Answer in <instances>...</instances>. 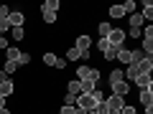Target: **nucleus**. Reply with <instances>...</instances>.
Returning a JSON list of instances; mask_svg holds the SVG:
<instances>
[{
	"label": "nucleus",
	"mask_w": 153,
	"mask_h": 114,
	"mask_svg": "<svg viewBox=\"0 0 153 114\" xmlns=\"http://www.w3.org/2000/svg\"><path fill=\"white\" fill-rule=\"evenodd\" d=\"M100 79H102L100 69H92L87 64L76 69V81H82V84H100Z\"/></svg>",
	"instance_id": "obj_1"
},
{
	"label": "nucleus",
	"mask_w": 153,
	"mask_h": 114,
	"mask_svg": "<svg viewBox=\"0 0 153 114\" xmlns=\"http://www.w3.org/2000/svg\"><path fill=\"white\" fill-rule=\"evenodd\" d=\"M74 104H76L79 109H84V112H94L100 102H97V99L92 96V94H79V96L74 99Z\"/></svg>",
	"instance_id": "obj_2"
},
{
	"label": "nucleus",
	"mask_w": 153,
	"mask_h": 114,
	"mask_svg": "<svg viewBox=\"0 0 153 114\" xmlns=\"http://www.w3.org/2000/svg\"><path fill=\"white\" fill-rule=\"evenodd\" d=\"M125 38H128V33L123 31V28H112V31L107 33V43L115 46V48H123V46H125Z\"/></svg>",
	"instance_id": "obj_3"
},
{
	"label": "nucleus",
	"mask_w": 153,
	"mask_h": 114,
	"mask_svg": "<svg viewBox=\"0 0 153 114\" xmlns=\"http://www.w3.org/2000/svg\"><path fill=\"white\" fill-rule=\"evenodd\" d=\"M97 48L102 51V58H105V61H115V53H117V48H115V46H110V43H107V38H100V43H97Z\"/></svg>",
	"instance_id": "obj_4"
},
{
	"label": "nucleus",
	"mask_w": 153,
	"mask_h": 114,
	"mask_svg": "<svg viewBox=\"0 0 153 114\" xmlns=\"http://www.w3.org/2000/svg\"><path fill=\"white\" fill-rule=\"evenodd\" d=\"M105 107L110 109V114H112V112H123V107H125V99H123V96H115V94H110V96L105 99Z\"/></svg>",
	"instance_id": "obj_5"
},
{
	"label": "nucleus",
	"mask_w": 153,
	"mask_h": 114,
	"mask_svg": "<svg viewBox=\"0 0 153 114\" xmlns=\"http://www.w3.org/2000/svg\"><path fill=\"white\" fill-rule=\"evenodd\" d=\"M23 23H26V15H23L21 10H10V15H8V26H10V28H23Z\"/></svg>",
	"instance_id": "obj_6"
},
{
	"label": "nucleus",
	"mask_w": 153,
	"mask_h": 114,
	"mask_svg": "<svg viewBox=\"0 0 153 114\" xmlns=\"http://www.w3.org/2000/svg\"><path fill=\"white\" fill-rule=\"evenodd\" d=\"M110 89H112V94H115V96H123V99H125V96H128V91H130V84H128L125 79H123V81L112 84Z\"/></svg>",
	"instance_id": "obj_7"
},
{
	"label": "nucleus",
	"mask_w": 153,
	"mask_h": 114,
	"mask_svg": "<svg viewBox=\"0 0 153 114\" xmlns=\"http://www.w3.org/2000/svg\"><path fill=\"white\" fill-rule=\"evenodd\" d=\"M133 81H135L138 89H151V86H153V76H151V74H138Z\"/></svg>",
	"instance_id": "obj_8"
},
{
	"label": "nucleus",
	"mask_w": 153,
	"mask_h": 114,
	"mask_svg": "<svg viewBox=\"0 0 153 114\" xmlns=\"http://www.w3.org/2000/svg\"><path fill=\"white\" fill-rule=\"evenodd\" d=\"M89 46H92V38L87 36V33H82V36H76V41H74V48H79L84 53V51H89Z\"/></svg>",
	"instance_id": "obj_9"
},
{
	"label": "nucleus",
	"mask_w": 153,
	"mask_h": 114,
	"mask_svg": "<svg viewBox=\"0 0 153 114\" xmlns=\"http://www.w3.org/2000/svg\"><path fill=\"white\" fill-rule=\"evenodd\" d=\"M140 104H143V109L153 107V89H140Z\"/></svg>",
	"instance_id": "obj_10"
},
{
	"label": "nucleus",
	"mask_w": 153,
	"mask_h": 114,
	"mask_svg": "<svg viewBox=\"0 0 153 114\" xmlns=\"http://www.w3.org/2000/svg\"><path fill=\"white\" fill-rule=\"evenodd\" d=\"M13 91H16V84L10 81V79H5V81L0 84V96L5 99V96H13Z\"/></svg>",
	"instance_id": "obj_11"
},
{
	"label": "nucleus",
	"mask_w": 153,
	"mask_h": 114,
	"mask_svg": "<svg viewBox=\"0 0 153 114\" xmlns=\"http://www.w3.org/2000/svg\"><path fill=\"white\" fill-rule=\"evenodd\" d=\"M66 94H71V96H79V94H82V81H76V79L66 81Z\"/></svg>",
	"instance_id": "obj_12"
},
{
	"label": "nucleus",
	"mask_w": 153,
	"mask_h": 114,
	"mask_svg": "<svg viewBox=\"0 0 153 114\" xmlns=\"http://www.w3.org/2000/svg\"><path fill=\"white\" fill-rule=\"evenodd\" d=\"M115 61H120L123 69H125V66H130V51H128V48H117V53H115Z\"/></svg>",
	"instance_id": "obj_13"
},
{
	"label": "nucleus",
	"mask_w": 153,
	"mask_h": 114,
	"mask_svg": "<svg viewBox=\"0 0 153 114\" xmlns=\"http://www.w3.org/2000/svg\"><path fill=\"white\" fill-rule=\"evenodd\" d=\"M107 15L115 18V20H117V18H125V8H123V3H120V5H110L107 8Z\"/></svg>",
	"instance_id": "obj_14"
},
{
	"label": "nucleus",
	"mask_w": 153,
	"mask_h": 114,
	"mask_svg": "<svg viewBox=\"0 0 153 114\" xmlns=\"http://www.w3.org/2000/svg\"><path fill=\"white\" fill-rule=\"evenodd\" d=\"M143 13H140V15H143V20H146V23H151V18H153V3H151V0H146V3H143Z\"/></svg>",
	"instance_id": "obj_15"
},
{
	"label": "nucleus",
	"mask_w": 153,
	"mask_h": 114,
	"mask_svg": "<svg viewBox=\"0 0 153 114\" xmlns=\"http://www.w3.org/2000/svg\"><path fill=\"white\" fill-rule=\"evenodd\" d=\"M5 56H8V61L18 64V58H21V48H16V46H8V48H5Z\"/></svg>",
	"instance_id": "obj_16"
},
{
	"label": "nucleus",
	"mask_w": 153,
	"mask_h": 114,
	"mask_svg": "<svg viewBox=\"0 0 153 114\" xmlns=\"http://www.w3.org/2000/svg\"><path fill=\"white\" fill-rule=\"evenodd\" d=\"M153 71V58H143L138 64V74H151Z\"/></svg>",
	"instance_id": "obj_17"
},
{
	"label": "nucleus",
	"mask_w": 153,
	"mask_h": 114,
	"mask_svg": "<svg viewBox=\"0 0 153 114\" xmlns=\"http://www.w3.org/2000/svg\"><path fill=\"white\" fill-rule=\"evenodd\" d=\"M59 10V0H46L41 5V13H56Z\"/></svg>",
	"instance_id": "obj_18"
},
{
	"label": "nucleus",
	"mask_w": 153,
	"mask_h": 114,
	"mask_svg": "<svg viewBox=\"0 0 153 114\" xmlns=\"http://www.w3.org/2000/svg\"><path fill=\"white\" fill-rule=\"evenodd\" d=\"M59 114H87V112H84V109H79L76 104H71V107H64V104H61Z\"/></svg>",
	"instance_id": "obj_19"
},
{
	"label": "nucleus",
	"mask_w": 153,
	"mask_h": 114,
	"mask_svg": "<svg viewBox=\"0 0 153 114\" xmlns=\"http://www.w3.org/2000/svg\"><path fill=\"white\" fill-rule=\"evenodd\" d=\"M41 61H44V66H56V61H59V56H54L51 51H46V53L41 56Z\"/></svg>",
	"instance_id": "obj_20"
},
{
	"label": "nucleus",
	"mask_w": 153,
	"mask_h": 114,
	"mask_svg": "<svg viewBox=\"0 0 153 114\" xmlns=\"http://www.w3.org/2000/svg\"><path fill=\"white\" fill-rule=\"evenodd\" d=\"M123 79H125V76H123V69H112L110 71V86L117 84V81H123Z\"/></svg>",
	"instance_id": "obj_21"
},
{
	"label": "nucleus",
	"mask_w": 153,
	"mask_h": 114,
	"mask_svg": "<svg viewBox=\"0 0 153 114\" xmlns=\"http://www.w3.org/2000/svg\"><path fill=\"white\" fill-rule=\"evenodd\" d=\"M143 23H146V20H143L140 13H133V15H130V28H143Z\"/></svg>",
	"instance_id": "obj_22"
},
{
	"label": "nucleus",
	"mask_w": 153,
	"mask_h": 114,
	"mask_svg": "<svg viewBox=\"0 0 153 114\" xmlns=\"http://www.w3.org/2000/svg\"><path fill=\"white\" fill-rule=\"evenodd\" d=\"M79 58H82L79 48H66V61H79Z\"/></svg>",
	"instance_id": "obj_23"
},
{
	"label": "nucleus",
	"mask_w": 153,
	"mask_h": 114,
	"mask_svg": "<svg viewBox=\"0 0 153 114\" xmlns=\"http://www.w3.org/2000/svg\"><path fill=\"white\" fill-rule=\"evenodd\" d=\"M10 38L13 41H23V38H26V31H23V28H10Z\"/></svg>",
	"instance_id": "obj_24"
},
{
	"label": "nucleus",
	"mask_w": 153,
	"mask_h": 114,
	"mask_svg": "<svg viewBox=\"0 0 153 114\" xmlns=\"http://www.w3.org/2000/svg\"><path fill=\"white\" fill-rule=\"evenodd\" d=\"M97 31H100V36H102V38H107V33L112 31V26H110V23H100Z\"/></svg>",
	"instance_id": "obj_25"
},
{
	"label": "nucleus",
	"mask_w": 153,
	"mask_h": 114,
	"mask_svg": "<svg viewBox=\"0 0 153 114\" xmlns=\"http://www.w3.org/2000/svg\"><path fill=\"white\" fill-rule=\"evenodd\" d=\"M3 71H5V76L16 74V71H18V64H13V61H5V69H3Z\"/></svg>",
	"instance_id": "obj_26"
},
{
	"label": "nucleus",
	"mask_w": 153,
	"mask_h": 114,
	"mask_svg": "<svg viewBox=\"0 0 153 114\" xmlns=\"http://www.w3.org/2000/svg\"><path fill=\"white\" fill-rule=\"evenodd\" d=\"M123 8H125V15H128V13H130V15H133V13H135V0H128V3H123Z\"/></svg>",
	"instance_id": "obj_27"
},
{
	"label": "nucleus",
	"mask_w": 153,
	"mask_h": 114,
	"mask_svg": "<svg viewBox=\"0 0 153 114\" xmlns=\"http://www.w3.org/2000/svg\"><path fill=\"white\" fill-rule=\"evenodd\" d=\"M41 15H44V23H49V26L56 23V13H41Z\"/></svg>",
	"instance_id": "obj_28"
},
{
	"label": "nucleus",
	"mask_w": 153,
	"mask_h": 114,
	"mask_svg": "<svg viewBox=\"0 0 153 114\" xmlns=\"http://www.w3.org/2000/svg\"><path fill=\"white\" fill-rule=\"evenodd\" d=\"M31 64V53H23L21 51V58H18V66H28Z\"/></svg>",
	"instance_id": "obj_29"
},
{
	"label": "nucleus",
	"mask_w": 153,
	"mask_h": 114,
	"mask_svg": "<svg viewBox=\"0 0 153 114\" xmlns=\"http://www.w3.org/2000/svg\"><path fill=\"white\" fill-rule=\"evenodd\" d=\"M120 114H138L135 112V107H130V104H125V107H123V112Z\"/></svg>",
	"instance_id": "obj_30"
},
{
	"label": "nucleus",
	"mask_w": 153,
	"mask_h": 114,
	"mask_svg": "<svg viewBox=\"0 0 153 114\" xmlns=\"http://www.w3.org/2000/svg\"><path fill=\"white\" fill-rule=\"evenodd\" d=\"M128 33H130V38H140V36H143V33H140V28H130Z\"/></svg>",
	"instance_id": "obj_31"
},
{
	"label": "nucleus",
	"mask_w": 153,
	"mask_h": 114,
	"mask_svg": "<svg viewBox=\"0 0 153 114\" xmlns=\"http://www.w3.org/2000/svg\"><path fill=\"white\" fill-rule=\"evenodd\" d=\"M54 69H56V71H61V69H66V61H64V58H59V61H56V66H54Z\"/></svg>",
	"instance_id": "obj_32"
},
{
	"label": "nucleus",
	"mask_w": 153,
	"mask_h": 114,
	"mask_svg": "<svg viewBox=\"0 0 153 114\" xmlns=\"http://www.w3.org/2000/svg\"><path fill=\"white\" fill-rule=\"evenodd\" d=\"M8 46H10V43H8V38L0 33V48H8Z\"/></svg>",
	"instance_id": "obj_33"
},
{
	"label": "nucleus",
	"mask_w": 153,
	"mask_h": 114,
	"mask_svg": "<svg viewBox=\"0 0 153 114\" xmlns=\"http://www.w3.org/2000/svg\"><path fill=\"white\" fill-rule=\"evenodd\" d=\"M5 79H8V76H5V71H3V69H0V84H3V81H5Z\"/></svg>",
	"instance_id": "obj_34"
},
{
	"label": "nucleus",
	"mask_w": 153,
	"mask_h": 114,
	"mask_svg": "<svg viewBox=\"0 0 153 114\" xmlns=\"http://www.w3.org/2000/svg\"><path fill=\"white\" fill-rule=\"evenodd\" d=\"M0 114H10V109H8V107H3V109H0Z\"/></svg>",
	"instance_id": "obj_35"
},
{
	"label": "nucleus",
	"mask_w": 153,
	"mask_h": 114,
	"mask_svg": "<svg viewBox=\"0 0 153 114\" xmlns=\"http://www.w3.org/2000/svg\"><path fill=\"white\" fill-rule=\"evenodd\" d=\"M143 112H146V114H153V107H148V109H143Z\"/></svg>",
	"instance_id": "obj_36"
},
{
	"label": "nucleus",
	"mask_w": 153,
	"mask_h": 114,
	"mask_svg": "<svg viewBox=\"0 0 153 114\" xmlns=\"http://www.w3.org/2000/svg\"><path fill=\"white\" fill-rule=\"evenodd\" d=\"M3 107H5V99H3V96H0V109H3Z\"/></svg>",
	"instance_id": "obj_37"
},
{
	"label": "nucleus",
	"mask_w": 153,
	"mask_h": 114,
	"mask_svg": "<svg viewBox=\"0 0 153 114\" xmlns=\"http://www.w3.org/2000/svg\"><path fill=\"white\" fill-rule=\"evenodd\" d=\"M0 5H3V3H0Z\"/></svg>",
	"instance_id": "obj_38"
}]
</instances>
